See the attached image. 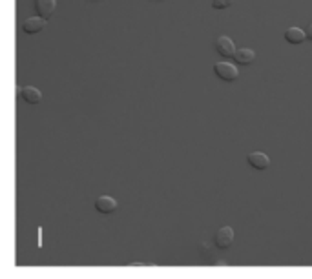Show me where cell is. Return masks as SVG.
<instances>
[{"label":"cell","instance_id":"8fae6325","mask_svg":"<svg viewBox=\"0 0 312 279\" xmlns=\"http://www.w3.org/2000/svg\"><path fill=\"white\" fill-rule=\"evenodd\" d=\"M236 0H212V8L214 9H226L234 4Z\"/></svg>","mask_w":312,"mask_h":279},{"label":"cell","instance_id":"8992f818","mask_svg":"<svg viewBox=\"0 0 312 279\" xmlns=\"http://www.w3.org/2000/svg\"><path fill=\"white\" fill-rule=\"evenodd\" d=\"M55 8H57V0H35V11L46 20L55 13Z\"/></svg>","mask_w":312,"mask_h":279},{"label":"cell","instance_id":"ba28073f","mask_svg":"<svg viewBox=\"0 0 312 279\" xmlns=\"http://www.w3.org/2000/svg\"><path fill=\"white\" fill-rule=\"evenodd\" d=\"M20 97L28 104H38L42 100V92L35 86H24L20 90Z\"/></svg>","mask_w":312,"mask_h":279},{"label":"cell","instance_id":"277c9868","mask_svg":"<svg viewBox=\"0 0 312 279\" xmlns=\"http://www.w3.org/2000/svg\"><path fill=\"white\" fill-rule=\"evenodd\" d=\"M246 161H248L250 166L256 168V170H266V168L271 166V159H268L266 154H263V152H252V154H248Z\"/></svg>","mask_w":312,"mask_h":279},{"label":"cell","instance_id":"7c38bea8","mask_svg":"<svg viewBox=\"0 0 312 279\" xmlns=\"http://www.w3.org/2000/svg\"><path fill=\"white\" fill-rule=\"evenodd\" d=\"M307 38H308V40H312V24L307 28Z\"/></svg>","mask_w":312,"mask_h":279},{"label":"cell","instance_id":"6da1fadb","mask_svg":"<svg viewBox=\"0 0 312 279\" xmlns=\"http://www.w3.org/2000/svg\"><path fill=\"white\" fill-rule=\"evenodd\" d=\"M214 73L221 80H226V82H232V80H236L239 77V70L230 62H216L214 64Z\"/></svg>","mask_w":312,"mask_h":279},{"label":"cell","instance_id":"5b68a950","mask_svg":"<svg viewBox=\"0 0 312 279\" xmlns=\"http://www.w3.org/2000/svg\"><path fill=\"white\" fill-rule=\"evenodd\" d=\"M216 50L221 57H234L236 55V44H234L232 38L228 37H219L216 40Z\"/></svg>","mask_w":312,"mask_h":279},{"label":"cell","instance_id":"30bf717a","mask_svg":"<svg viewBox=\"0 0 312 279\" xmlns=\"http://www.w3.org/2000/svg\"><path fill=\"white\" fill-rule=\"evenodd\" d=\"M234 58H236L237 64H243V66H246V64H252L256 60V53L254 50H248V48H241V50H237L236 55H234Z\"/></svg>","mask_w":312,"mask_h":279},{"label":"cell","instance_id":"3957f363","mask_svg":"<svg viewBox=\"0 0 312 279\" xmlns=\"http://www.w3.org/2000/svg\"><path fill=\"white\" fill-rule=\"evenodd\" d=\"M234 230L230 228V226H223V228H219L216 232V238H214V241H216V246H219V248H228L230 245L234 243Z\"/></svg>","mask_w":312,"mask_h":279},{"label":"cell","instance_id":"7a4b0ae2","mask_svg":"<svg viewBox=\"0 0 312 279\" xmlns=\"http://www.w3.org/2000/svg\"><path fill=\"white\" fill-rule=\"evenodd\" d=\"M46 28V18L44 17H29L22 22V29H24V33L28 35H35V33H40L42 29Z\"/></svg>","mask_w":312,"mask_h":279},{"label":"cell","instance_id":"9c48e42d","mask_svg":"<svg viewBox=\"0 0 312 279\" xmlns=\"http://www.w3.org/2000/svg\"><path fill=\"white\" fill-rule=\"evenodd\" d=\"M307 38V33H305L303 29L300 28H288L287 31H285V40L290 42V44H301V42Z\"/></svg>","mask_w":312,"mask_h":279},{"label":"cell","instance_id":"52a82bcc","mask_svg":"<svg viewBox=\"0 0 312 279\" xmlns=\"http://www.w3.org/2000/svg\"><path fill=\"white\" fill-rule=\"evenodd\" d=\"M95 208H97V212H100V213H112L117 210V201L110 196H100V197H97V201H95Z\"/></svg>","mask_w":312,"mask_h":279}]
</instances>
